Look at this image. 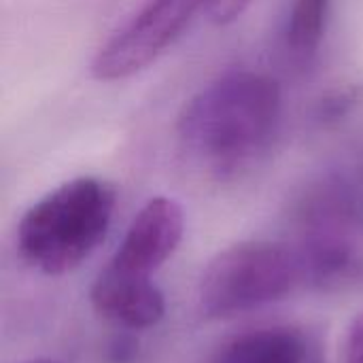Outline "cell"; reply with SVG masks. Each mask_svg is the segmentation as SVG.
I'll return each instance as SVG.
<instances>
[{
  "label": "cell",
  "mask_w": 363,
  "mask_h": 363,
  "mask_svg": "<svg viewBox=\"0 0 363 363\" xmlns=\"http://www.w3.org/2000/svg\"><path fill=\"white\" fill-rule=\"evenodd\" d=\"M117 204L115 187L98 177L70 179L36 200L17 223L21 259L47 277L85 262L104 240Z\"/></svg>",
  "instance_id": "7a4b0ae2"
},
{
  "label": "cell",
  "mask_w": 363,
  "mask_h": 363,
  "mask_svg": "<svg viewBox=\"0 0 363 363\" xmlns=\"http://www.w3.org/2000/svg\"><path fill=\"white\" fill-rule=\"evenodd\" d=\"M342 363H363V313L353 319L347 332Z\"/></svg>",
  "instance_id": "9c48e42d"
},
{
  "label": "cell",
  "mask_w": 363,
  "mask_h": 363,
  "mask_svg": "<svg viewBox=\"0 0 363 363\" xmlns=\"http://www.w3.org/2000/svg\"><path fill=\"white\" fill-rule=\"evenodd\" d=\"M89 302L100 317L130 332L151 330L166 315V298L155 281L123 274L108 266L91 283Z\"/></svg>",
  "instance_id": "52a82bcc"
},
{
  "label": "cell",
  "mask_w": 363,
  "mask_h": 363,
  "mask_svg": "<svg viewBox=\"0 0 363 363\" xmlns=\"http://www.w3.org/2000/svg\"><path fill=\"white\" fill-rule=\"evenodd\" d=\"M32 363H55V362H51V359H36V362H32Z\"/></svg>",
  "instance_id": "30bf717a"
},
{
  "label": "cell",
  "mask_w": 363,
  "mask_h": 363,
  "mask_svg": "<svg viewBox=\"0 0 363 363\" xmlns=\"http://www.w3.org/2000/svg\"><path fill=\"white\" fill-rule=\"evenodd\" d=\"M304 289H317V277L296 240H242L208 262L198 300L206 319H228Z\"/></svg>",
  "instance_id": "3957f363"
},
{
  "label": "cell",
  "mask_w": 363,
  "mask_h": 363,
  "mask_svg": "<svg viewBox=\"0 0 363 363\" xmlns=\"http://www.w3.org/2000/svg\"><path fill=\"white\" fill-rule=\"evenodd\" d=\"M185 234V215L177 200L168 196L151 198L130 221L108 268L151 279L179 249Z\"/></svg>",
  "instance_id": "5b68a950"
},
{
  "label": "cell",
  "mask_w": 363,
  "mask_h": 363,
  "mask_svg": "<svg viewBox=\"0 0 363 363\" xmlns=\"http://www.w3.org/2000/svg\"><path fill=\"white\" fill-rule=\"evenodd\" d=\"M332 0H294L285 26V51L291 64L308 66L325 38Z\"/></svg>",
  "instance_id": "ba28073f"
},
{
  "label": "cell",
  "mask_w": 363,
  "mask_h": 363,
  "mask_svg": "<svg viewBox=\"0 0 363 363\" xmlns=\"http://www.w3.org/2000/svg\"><path fill=\"white\" fill-rule=\"evenodd\" d=\"M215 0H145L96 51L91 77L104 83L123 81L151 66L189 28L194 17Z\"/></svg>",
  "instance_id": "277c9868"
},
{
  "label": "cell",
  "mask_w": 363,
  "mask_h": 363,
  "mask_svg": "<svg viewBox=\"0 0 363 363\" xmlns=\"http://www.w3.org/2000/svg\"><path fill=\"white\" fill-rule=\"evenodd\" d=\"M283 94L274 77L232 70L198 89L174 125L181 153L217 181L240 179L270 153L279 134Z\"/></svg>",
  "instance_id": "6da1fadb"
},
{
  "label": "cell",
  "mask_w": 363,
  "mask_h": 363,
  "mask_svg": "<svg viewBox=\"0 0 363 363\" xmlns=\"http://www.w3.org/2000/svg\"><path fill=\"white\" fill-rule=\"evenodd\" d=\"M208 363H325V351L308 328L272 323L228 338Z\"/></svg>",
  "instance_id": "8992f818"
},
{
  "label": "cell",
  "mask_w": 363,
  "mask_h": 363,
  "mask_svg": "<svg viewBox=\"0 0 363 363\" xmlns=\"http://www.w3.org/2000/svg\"><path fill=\"white\" fill-rule=\"evenodd\" d=\"M362 168H363V166H362Z\"/></svg>",
  "instance_id": "8fae6325"
}]
</instances>
